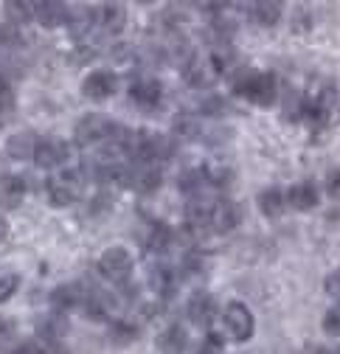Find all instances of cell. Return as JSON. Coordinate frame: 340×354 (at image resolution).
<instances>
[{
  "label": "cell",
  "instance_id": "1",
  "mask_svg": "<svg viewBox=\"0 0 340 354\" xmlns=\"http://www.w3.org/2000/svg\"><path fill=\"white\" fill-rule=\"evenodd\" d=\"M231 91L256 107H273L278 102V79L270 71L236 68L231 73Z\"/></svg>",
  "mask_w": 340,
  "mask_h": 354
},
{
  "label": "cell",
  "instance_id": "2",
  "mask_svg": "<svg viewBox=\"0 0 340 354\" xmlns=\"http://www.w3.org/2000/svg\"><path fill=\"white\" fill-rule=\"evenodd\" d=\"M118 132V124L110 118V115H102V113H88L82 115L73 127V141L79 147H99V144H113Z\"/></svg>",
  "mask_w": 340,
  "mask_h": 354
},
{
  "label": "cell",
  "instance_id": "3",
  "mask_svg": "<svg viewBox=\"0 0 340 354\" xmlns=\"http://www.w3.org/2000/svg\"><path fill=\"white\" fill-rule=\"evenodd\" d=\"M82 169H59L48 177L46 183V194H48V203L57 205V208H68L73 205L79 197H82Z\"/></svg>",
  "mask_w": 340,
  "mask_h": 354
},
{
  "label": "cell",
  "instance_id": "4",
  "mask_svg": "<svg viewBox=\"0 0 340 354\" xmlns=\"http://www.w3.org/2000/svg\"><path fill=\"white\" fill-rule=\"evenodd\" d=\"M223 329L231 340L236 343H247L256 332V321H253V313L242 304V301H231L225 309H223Z\"/></svg>",
  "mask_w": 340,
  "mask_h": 354
},
{
  "label": "cell",
  "instance_id": "5",
  "mask_svg": "<svg viewBox=\"0 0 340 354\" xmlns=\"http://www.w3.org/2000/svg\"><path fill=\"white\" fill-rule=\"evenodd\" d=\"M133 268H135L133 253L126 250V248H121V245H113V248H107V250L99 256V273H102L107 281L124 284L126 279L133 276Z\"/></svg>",
  "mask_w": 340,
  "mask_h": 354
},
{
  "label": "cell",
  "instance_id": "6",
  "mask_svg": "<svg viewBox=\"0 0 340 354\" xmlns=\"http://www.w3.org/2000/svg\"><path fill=\"white\" fill-rule=\"evenodd\" d=\"M183 73L189 79L191 87H211L217 82V76H223V65L214 54H208V57H191L189 65H183Z\"/></svg>",
  "mask_w": 340,
  "mask_h": 354
},
{
  "label": "cell",
  "instance_id": "7",
  "mask_svg": "<svg viewBox=\"0 0 340 354\" xmlns=\"http://www.w3.org/2000/svg\"><path fill=\"white\" fill-rule=\"evenodd\" d=\"M118 93V76L113 71H91L82 82V96L91 102H107Z\"/></svg>",
  "mask_w": 340,
  "mask_h": 354
},
{
  "label": "cell",
  "instance_id": "8",
  "mask_svg": "<svg viewBox=\"0 0 340 354\" xmlns=\"http://www.w3.org/2000/svg\"><path fill=\"white\" fill-rule=\"evenodd\" d=\"M68 155H70V147H68L62 138L46 136V138L37 141V149H34V158H31V160H34L39 169H57V171H59V166L68 160Z\"/></svg>",
  "mask_w": 340,
  "mask_h": 354
},
{
  "label": "cell",
  "instance_id": "9",
  "mask_svg": "<svg viewBox=\"0 0 340 354\" xmlns=\"http://www.w3.org/2000/svg\"><path fill=\"white\" fill-rule=\"evenodd\" d=\"M130 99L138 110L144 113H152L163 104V84L152 76H144V79H135L133 87H130Z\"/></svg>",
  "mask_w": 340,
  "mask_h": 354
},
{
  "label": "cell",
  "instance_id": "10",
  "mask_svg": "<svg viewBox=\"0 0 340 354\" xmlns=\"http://www.w3.org/2000/svg\"><path fill=\"white\" fill-rule=\"evenodd\" d=\"M242 223V208L234 200H214L211 205V219H208V228L217 231V234H231L236 231Z\"/></svg>",
  "mask_w": 340,
  "mask_h": 354
},
{
  "label": "cell",
  "instance_id": "11",
  "mask_svg": "<svg viewBox=\"0 0 340 354\" xmlns=\"http://www.w3.org/2000/svg\"><path fill=\"white\" fill-rule=\"evenodd\" d=\"M186 315H189V321L194 324V326H211L214 324V318L220 315V306H217V298L211 295V292H205V290H200V292H194L191 298H189V306H186Z\"/></svg>",
  "mask_w": 340,
  "mask_h": 354
},
{
  "label": "cell",
  "instance_id": "12",
  "mask_svg": "<svg viewBox=\"0 0 340 354\" xmlns=\"http://www.w3.org/2000/svg\"><path fill=\"white\" fill-rule=\"evenodd\" d=\"M284 200H287V205H290L292 211L307 214V211L318 208V203H321V189H318L312 180H301V183H292V186L287 189Z\"/></svg>",
  "mask_w": 340,
  "mask_h": 354
},
{
  "label": "cell",
  "instance_id": "13",
  "mask_svg": "<svg viewBox=\"0 0 340 354\" xmlns=\"http://www.w3.org/2000/svg\"><path fill=\"white\" fill-rule=\"evenodd\" d=\"M84 298H88V290H84L79 281H70V284H59L51 295H48V301H51V309L54 313H70V309H82V304H84Z\"/></svg>",
  "mask_w": 340,
  "mask_h": 354
},
{
  "label": "cell",
  "instance_id": "14",
  "mask_svg": "<svg viewBox=\"0 0 340 354\" xmlns=\"http://www.w3.org/2000/svg\"><path fill=\"white\" fill-rule=\"evenodd\" d=\"M26 180L20 174H0V211H15L26 200Z\"/></svg>",
  "mask_w": 340,
  "mask_h": 354
},
{
  "label": "cell",
  "instance_id": "15",
  "mask_svg": "<svg viewBox=\"0 0 340 354\" xmlns=\"http://www.w3.org/2000/svg\"><path fill=\"white\" fill-rule=\"evenodd\" d=\"M68 332H70V324H68V318L62 313H54L51 309L48 315L37 318V337L42 343H62V337Z\"/></svg>",
  "mask_w": 340,
  "mask_h": 354
},
{
  "label": "cell",
  "instance_id": "16",
  "mask_svg": "<svg viewBox=\"0 0 340 354\" xmlns=\"http://www.w3.org/2000/svg\"><path fill=\"white\" fill-rule=\"evenodd\" d=\"M96 28H102L104 34H121L126 28V6L124 3L96 6Z\"/></svg>",
  "mask_w": 340,
  "mask_h": 354
},
{
  "label": "cell",
  "instance_id": "17",
  "mask_svg": "<svg viewBox=\"0 0 340 354\" xmlns=\"http://www.w3.org/2000/svg\"><path fill=\"white\" fill-rule=\"evenodd\" d=\"M34 20L42 28H59L68 20V3H62V0H39V3H34Z\"/></svg>",
  "mask_w": 340,
  "mask_h": 354
},
{
  "label": "cell",
  "instance_id": "18",
  "mask_svg": "<svg viewBox=\"0 0 340 354\" xmlns=\"http://www.w3.org/2000/svg\"><path fill=\"white\" fill-rule=\"evenodd\" d=\"M155 346H158L160 354H183L186 346H189V329H186L183 324H169V326H163V332L158 335Z\"/></svg>",
  "mask_w": 340,
  "mask_h": 354
},
{
  "label": "cell",
  "instance_id": "19",
  "mask_svg": "<svg viewBox=\"0 0 340 354\" xmlns=\"http://www.w3.org/2000/svg\"><path fill=\"white\" fill-rule=\"evenodd\" d=\"M65 26L70 28L73 37H84L96 28V6H68V20Z\"/></svg>",
  "mask_w": 340,
  "mask_h": 354
},
{
  "label": "cell",
  "instance_id": "20",
  "mask_svg": "<svg viewBox=\"0 0 340 354\" xmlns=\"http://www.w3.org/2000/svg\"><path fill=\"white\" fill-rule=\"evenodd\" d=\"M281 3L278 0H256V3H250V20L262 26V28H273L278 20H281Z\"/></svg>",
  "mask_w": 340,
  "mask_h": 354
},
{
  "label": "cell",
  "instance_id": "21",
  "mask_svg": "<svg viewBox=\"0 0 340 354\" xmlns=\"http://www.w3.org/2000/svg\"><path fill=\"white\" fill-rule=\"evenodd\" d=\"M37 136L31 129H23V132H15V136L6 141V155L15 158V160H28L34 158V149H37Z\"/></svg>",
  "mask_w": 340,
  "mask_h": 354
},
{
  "label": "cell",
  "instance_id": "22",
  "mask_svg": "<svg viewBox=\"0 0 340 354\" xmlns=\"http://www.w3.org/2000/svg\"><path fill=\"white\" fill-rule=\"evenodd\" d=\"M256 205H259V211H262L267 219H276V216H281V214H284L287 200H284V192H281L278 186H267V189H262V192H259Z\"/></svg>",
  "mask_w": 340,
  "mask_h": 354
},
{
  "label": "cell",
  "instance_id": "23",
  "mask_svg": "<svg viewBox=\"0 0 340 354\" xmlns=\"http://www.w3.org/2000/svg\"><path fill=\"white\" fill-rule=\"evenodd\" d=\"M84 315L93 318V321H104L110 318V309H113V298L107 292H99V290H88V298L82 304Z\"/></svg>",
  "mask_w": 340,
  "mask_h": 354
},
{
  "label": "cell",
  "instance_id": "24",
  "mask_svg": "<svg viewBox=\"0 0 340 354\" xmlns=\"http://www.w3.org/2000/svg\"><path fill=\"white\" fill-rule=\"evenodd\" d=\"M149 284H152V290L158 292V295H163V298H169L175 290H178V273L169 268V264H158V268L149 273Z\"/></svg>",
  "mask_w": 340,
  "mask_h": 354
},
{
  "label": "cell",
  "instance_id": "25",
  "mask_svg": "<svg viewBox=\"0 0 340 354\" xmlns=\"http://www.w3.org/2000/svg\"><path fill=\"white\" fill-rule=\"evenodd\" d=\"M138 335H141V329H138L135 321H126V318L110 321V340H113L115 346H130Z\"/></svg>",
  "mask_w": 340,
  "mask_h": 354
},
{
  "label": "cell",
  "instance_id": "26",
  "mask_svg": "<svg viewBox=\"0 0 340 354\" xmlns=\"http://www.w3.org/2000/svg\"><path fill=\"white\" fill-rule=\"evenodd\" d=\"M3 15H6L9 26H23V23L34 20V3L31 0H6Z\"/></svg>",
  "mask_w": 340,
  "mask_h": 354
},
{
  "label": "cell",
  "instance_id": "27",
  "mask_svg": "<svg viewBox=\"0 0 340 354\" xmlns=\"http://www.w3.org/2000/svg\"><path fill=\"white\" fill-rule=\"evenodd\" d=\"M17 113V99H15V91H12V84L0 76V127L9 124Z\"/></svg>",
  "mask_w": 340,
  "mask_h": 354
},
{
  "label": "cell",
  "instance_id": "28",
  "mask_svg": "<svg viewBox=\"0 0 340 354\" xmlns=\"http://www.w3.org/2000/svg\"><path fill=\"white\" fill-rule=\"evenodd\" d=\"M172 239H175L172 228L163 225V223H152V228H149V234H147V248L155 250V253H160V250L169 248V242H172Z\"/></svg>",
  "mask_w": 340,
  "mask_h": 354
},
{
  "label": "cell",
  "instance_id": "29",
  "mask_svg": "<svg viewBox=\"0 0 340 354\" xmlns=\"http://www.w3.org/2000/svg\"><path fill=\"white\" fill-rule=\"evenodd\" d=\"M172 129H175V136L178 138H197V132H200V121L194 118V115H178L175 118V124H172Z\"/></svg>",
  "mask_w": 340,
  "mask_h": 354
},
{
  "label": "cell",
  "instance_id": "30",
  "mask_svg": "<svg viewBox=\"0 0 340 354\" xmlns=\"http://www.w3.org/2000/svg\"><path fill=\"white\" fill-rule=\"evenodd\" d=\"M211 31H214V39H217V42L228 46V42L234 39V34H236V23L228 20V17H217L214 26H211Z\"/></svg>",
  "mask_w": 340,
  "mask_h": 354
},
{
  "label": "cell",
  "instance_id": "31",
  "mask_svg": "<svg viewBox=\"0 0 340 354\" xmlns=\"http://www.w3.org/2000/svg\"><path fill=\"white\" fill-rule=\"evenodd\" d=\"M17 290H20V276L17 273H0V304L12 301Z\"/></svg>",
  "mask_w": 340,
  "mask_h": 354
},
{
  "label": "cell",
  "instance_id": "32",
  "mask_svg": "<svg viewBox=\"0 0 340 354\" xmlns=\"http://www.w3.org/2000/svg\"><path fill=\"white\" fill-rule=\"evenodd\" d=\"M321 326H323V332H326L329 337H340V304H334L332 309H326Z\"/></svg>",
  "mask_w": 340,
  "mask_h": 354
},
{
  "label": "cell",
  "instance_id": "33",
  "mask_svg": "<svg viewBox=\"0 0 340 354\" xmlns=\"http://www.w3.org/2000/svg\"><path fill=\"white\" fill-rule=\"evenodd\" d=\"M197 354H223V337L217 332H208L200 343V351Z\"/></svg>",
  "mask_w": 340,
  "mask_h": 354
},
{
  "label": "cell",
  "instance_id": "34",
  "mask_svg": "<svg viewBox=\"0 0 340 354\" xmlns=\"http://www.w3.org/2000/svg\"><path fill=\"white\" fill-rule=\"evenodd\" d=\"M323 189L332 200H340V169H332L326 174V180H323Z\"/></svg>",
  "mask_w": 340,
  "mask_h": 354
},
{
  "label": "cell",
  "instance_id": "35",
  "mask_svg": "<svg viewBox=\"0 0 340 354\" xmlns=\"http://www.w3.org/2000/svg\"><path fill=\"white\" fill-rule=\"evenodd\" d=\"M323 290H326V295H329V298H334V301L340 304V268H337V270H332V273L326 276Z\"/></svg>",
  "mask_w": 340,
  "mask_h": 354
},
{
  "label": "cell",
  "instance_id": "36",
  "mask_svg": "<svg viewBox=\"0 0 340 354\" xmlns=\"http://www.w3.org/2000/svg\"><path fill=\"white\" fill-rule=\"evenodd\" d=\"M9 354H42V343H37V340H20L17 346L9 348Z\"/></svg>",
  "mask_w": 340,
  "mask_h": 354
},
{
  "label": "cell",
  "instance_id": "37",
  "mask_svg": "<svg viewBox=\"0 0 340 354\" xmlns=\"http://www.w3.org/2000/svg\"><path fill=\"white\" fill-rule=\"evenodd\" d=\"M42 354H70L65 343H42Z\"/></svg>",
  "mask_w": 340,
  "mask_h": 354
},
{
  "label": "cell",
  "instance_id": "38",
  "mask_svg": "<svg viewBox=\"0 0 340 354\" xmlns=\"http://www.w3.org/2000/svg\"><path fill=\"white\" fill-rule=\"evenodd\" d=\"M9 239V223H6V216L0 214V245H3Z\"/></svg>",
  "mask_w": 340,
  "mask_h": 354
}]
</instances>
